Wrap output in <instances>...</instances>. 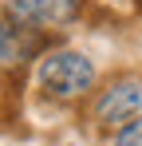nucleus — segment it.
I'll list each match as a JSON object with an SVG mask.
<instances>
[{
    "instance_id": "4",
    "label": "nucleus",
    "mask_w": 142,
    "mask_h": 146,
    "mask_svg": "<svg viewBox=\"0 0 142 146\" xmlns=\"http://www.w3.org/2000/svg\"><path fill=\"white\" fill-rule=\"evenodd\" d=\"M111 146H142V115H134L130 122H122L111 134Z\"/></svg>"
},
{
    "instance_id": "3",
    "label": "nucleus",
    "mask_w": 142,
    "mask_h": 146,
    "mask_svg": "<svg viewBox=\"0 0 142 146\" xmlns=\"http://www.w3.org/2000/svg\"><path fill=\"white\" fill-rule=\"evenodd\" d=\"M83 0H8V24L12 28H40V32H59L79 20Z\"/></svg>"
},
{
    "instance_id": "1",
    "label": "nucleus",
    "mask_w": 142,
    "mask_h": 146,
    "mask_svg": "<svg viewBox=\"0 0 142 146\" xmlns=\"http://www.w3.org/2000/svg\"><path fill=\"white\" fill-rule=\"evenodd\" d=\"M99 83V67L91 63V55L75 48H55L44 51L36 63V91L47 103H83Z\"/></svg>"
},
{
    "instance_id": "2",
    "label": "nucleus",
    "mask_w": 142,
    "mask_h": 146,
    "mask_svg": "<svg viewBox=\"0 0 142 146\" xmlns=\"http://www.w3.org/2000/svg\"><path fill=\"white\" fill-rule=\"evenodd\" d=\"M142 115V79L134 75H118L111 79L99 95L91 99V126L103 134H115L122 122Z\"/></svg>"
},
{
    "instance_id": "5",
    "label": "nucleus",
    "mask_w": 142,
    "mask_h": 146,
    "mask_svg": "<svg viewBox=\"0 0 142 146\" xmlns=\"http://www.w3.org/2000/svg\"><path fill=\"white\" fill-rule=\"evenodd\" d=\"M4 36H8V24H4V16H0V48H4Z\"/></svg>"
}]
</instances>
